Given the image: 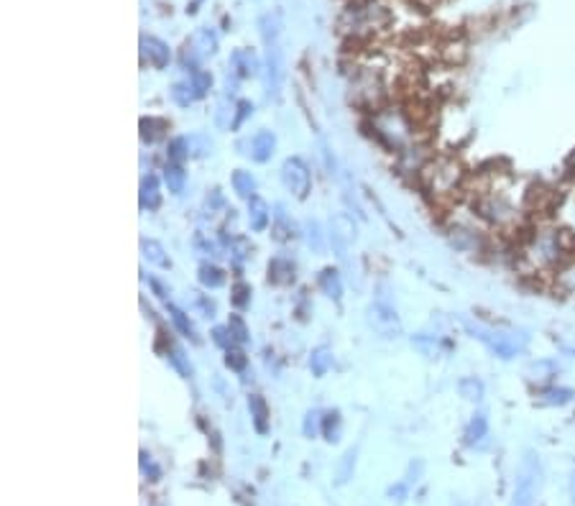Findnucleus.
Here are the masks:
<instances>
[{"mask_svg":"<svg viewBox=\"0 0 575 506\" xmlns=\"http://www.w3.org/2000/svg\"><path fill=\"white\" fill-rule=\"evenodd\" d=\"M251 159L259 164L268 162L271 157H274V151H276V136L271 133V131H259L253 139H251Z\"/></svg>","mask_w":575,"mask_h":506,"instance_id":"dca6fc26","label":"nucleus"},{"mask_svg":"<svg viewBox=\"0 0 575 506\" xmlns=\"http://www.w3.org/2000/svg\"><path fill=\"white\" fill-rule=\"evenodd\" d=\"M355 233H358V228H355V221L350 218L348 213L332 215V221H330V238H332V245H335V251H338V256L343 261L348 259L350 245L355 244Z\"/></svg>","mask_w":575,"mask_h":506,"instance_id":"9d476101","label":"nucleus"},{"mask_svg":"<svg viewBox=\"0 0 575 506\" xmlns=\"http://www.w3.org/2000/svg\"><path fill=\"white\" fill-rule=\"evenodd\" d=\"M555 284H557L565 294H575V253L555 271Z\"/></svg>","mask_w":575,"mask_h":506,"instance_id":"c756f323","label":"nucleus"},{"mask_svg":"<svg viewBox=\"0 0 575 506\" xmlns=\"http://www.w3.org/2000/svg\"><path fill=\"white\" fill-rule=\"evenodd\" d=\"M268 279L274 284H291L294 282V263L289 259H274L268 263Z\"/></svg>","mask_w":575,"mask_h":506,"instance_id":"393cba45","label":"nucleus"},{"mask_svg":"<svg viewBox=\"0 0 575 506\" xmlns=\"http://www.w3.org/2000/svg\"><path fill=\"white\" fill-rule=\"evenodd\" d=\"M166 159H169V164H182L185 159H189V151H187V136L185 139H174V141H169Z\"/></svg>","mask_w":575,"mask_h":506,"instance_id":"ea45409f","label":"nucleus"},{"mask_svg":"<svg viewBox=\"0 0 575 506\" xmlns=\"http://www.w3.org/2000/svg\"><path fill=\"white\" fill-rule=\"evenodd\" d=\"M169 95H172V100L177 102V105H182V108H189L192 102L200 98L197 90L192 87V82H177V84H172Z\"/></svg>","mask_w":575,"mask_h":506,"instance_id":"2f4dec72","label":"nucleus"},{"mask_svg":"<svg viewBox=\"0 0 575 506\" xmlns=\"http://www.w3.org/2000/svg\"><path fill=\"white\" fill-rule=\"evenodd\" d=\"M568 494H571V502L575 504V470L571 473V481H568Z\"/></svg>","mask_w":575,"mask_h":506,"instance_id":"864d4df0","label":"nucleus"},{"mask_svg":"<svg viewBox=\"0 0 575 506\" xmlns=\"http://www.w3.org/2000/svg\"><path fill=\"white\" fill-rule=\"evenodd\" d=\"M366 323L369 327L379 335V338H387V341H394L402 335V320L396 315V309L389 307L384 302H373L366 309Z\"/></svg>","mask_w":575,"mask_h":506,"instance_id":"0eeeda50","label":"nucleus"},{"mask_svg":"<svg viewBox=\"0 0 575 506\" xmlns=\"http://www.w3.org/2000/svg\"><path fill=\"white\" fill-rule=\"evenodd\" d=\"M307 244L315 251H323V245H325V236H323V228H320L317 221H309L307 223Z\"/></svg>","mask_w":575,"mask_h":506,"instance_id":"a18cd8bd","label":"nucleus"},{"mask_svg":"<svg viewBox=\"0 0 575 506\" xmlns=\"http://www.w3.org/2000/svg\"><path fill=\"white\" fill-rule=\"evenodd\" d=\"M458 394H460L466 402H481L483 394H486V386H483V382H481L478 376H466V379L458 382Z\"/></svg>","mask_w":575,"mask_h":506,"instance_id":"5701e85b","label":"nucleus"},{"mask_svg":"<svg viewBox=\"0 0 575 506\" xmlns=\"http://www.w3.org/2000/svg\"><path fill=\"white\" fill-rule=\"evenodd\" d=\"M212 343L215 345H220V348H230V345L236 343V341H233V335H230V330H228V325L226 327H212Z\"/></svg>","mask_w":575,"mask_h":506,"instance_id":"de8ad7c7","label":"nucleus"},{"mask_svg":"<svg viewBox=\"0 0 575 506\" xmlns=\"http://www.w3.org/2000/svg\"><path fill=\"white\" fill-rule=\"evenodd\" d=\"M233 121H236V105L228 100L218 102V110H215V123H218V128H233Z\"/></svg>","mask_w":575,"mask_h":506,"instance_id":"c9c22d12","label":"nucleus"},{"mask_svg":"<svg viewBox=\"0 0 575 506\" xmlns=\"http://www.w3.org/2000/svg\"><path fill=\"white\" fill-rule=\"evenodd\" d=\"M148 284H151V289L156 292V297H159V300H166V297H169V286H164L159 279H148Z\"/></svg>","mask_w":575,"mask_h":506,"instance_id":"3c124183","label":"nucleus"},{"mask_svg":"<svg viewBox=\"0 0 575 506\" xmlns=\"http://www.w3.org/2000/svg\"><path fill=\"white\" fill-rule=\"evenodd\" d=\"M489 438V417L483 412H475L471 417V422L466 425V432H463V440L468 447H478L481 443H486Z\"/></svg>","mask_w":575,"mask_h":506,"instance_id":"f3484780","label":"nucleus"},{"mask_svg":"<svg viewBox=\"0 0 575 506\" xmlns=\"http://www.w3.org/2000/svg\"><path fill=\"white\" fill-rule=\"evenodd\" d=\"M187 46L200 57V60H205V57H212L215 52H218V34L212 31V28H197L195 31V36L187 41Z\"/></svg>","mask_w":575,"mask_h":506,"instance_id":"2eb2a0df","label":"nucleus"},{"mask_svg":"<svg viewBox=\"0 0 575 506\" xmlns=\"http://www.w3.org/2000/svg\"><path fill=\"white\" fill-rule=\"evenodd\" d=\"M282 184L287 187L297 200H305L309 187H312V177H309L307 164L302 162V159H297V157H294V159H287V162L282 164Z\"/></svg>","mask_w":575,"mask_h":506,"instance_id":"1a4fd4ad","label":"nucleus"},{"mask_svg":"<svg viewBox=\"0 0 575 506\" xmlns=\"http://www.w3.org/2000/svg\"><path fill=\"white\" fill-rule=\"evenodd\" d=\"M226 365L228 368H233V371H244L248 365V358L244 350H238V348H228L226 350Z\"/></svg>","mask_w":575,"mask_h":506,"instance_id":"c03bdc74","label":"nucleus"},{"mask_svg":"<svg viewBox=\"0 0 575 506\" xmlns=\"http://www.w3.org/2000/svg\"><path fill=\"white\" fill-rule=\"evenodd\" d=\"M381 98H384V84L379 80V75H373V72H361L355 82L350 84V102H355V105L379 108Z\"/></svg>","mask_w":575,"mask_h":506,"instance_id":"6e6552de","label":"nucleus"},{"mask_svg":"<svg viewBox=\"0 0 575 506\" xmlns=\"http://www.w3.org/2000/svg\"><path fill=\"white\" fill-rule=\"evenodd\" d=\"M169 364L180 371V376H185V379L192 376V364H189V358H187V353L182 348H177V345L169 348Z\"/></svg>","mask_w":575,"mask_h":506,"instance_id":"f704fd0d","label":"nucleus"},{"mask_svg":"<svg viewBox=\"0 0 575 506\" xmlns=\"http://www.w3.org/2000/svg\"><path fill=\"white\" fill-rule=\"evenodd\" d=\"M557 371H560V365L555 364V361H550V358H539V361H532V364L527 365V379H530V382H537L539 386L553 384Z\"/></svg>","mask_w":575,"mask_h":506,"instance_id":"a211bd4d","label":"nucleus"},{"mask_svg":"<svg viewBox=\"0 0 575 506\" xmlns=\"http://www.w3.org/2000/svg\"><path fill=\"white\" fill-rule=\"evenodd\" d=\"M141 468H144V473H148V476H151L154 481H156V478L162 476V470L156 468V463H154V461H151V458H148L146 453H144V455H141Z\"/></svg>","mask_w":575,"mask_h":506,"instance_id":"8fccbe9b","label":"nucleus"},{"mask_svg":"<svg viewBox=\"0 0 575 506\" xmlns=\"http://www.w3.org/2000/svg\"><path fill=\"white\" fill-rule=\"evenodd\" d=\"M164 184L169 187L172 195H182V192H185L187 172L182 169V164H166Z\"/></svg>","mask_w":575,"mask_h":506,"instance_id":"a878e982","label":"nucleus"},{"mask_svg":"<svg viewBox=\"0 0 575 506\" xmlns=\"http://www.w3.org/2000/svg\"><path fill=\"white\" fill-rule=\"evenodd\" d=\"M141 54H144V60L148 61L151 67H156V69H164V67H169V61H172V49H169V44L156 39V36H144V39H141Z\"/></svg>","mask_w":575,"mask_h":506,"instance_id":"4468645a","label":"nucleus"},{"mask_svg":"<svg viewBox=\"0 0 575 506\" xmlns=\"http://www.w3.org/2000/svg\"><path fill=\"white\" fill-rule=\"evenodd\" d=\"M189 82H192V87L197 90V95L203 98L207 90L212 87V75L205 72V69H197V72H192V75H189Z\"/></svg>","mask_w":575,"mask_h":506,"instance_id":"37998d69","label":"nucleus"},{"mask_svg":"<svg viewBox=\"0 0 575 506\" xmlns=\"http://www.w3.org/2000/svg\"><path fill=\"white\" fill-rule=\"evenodd\" d=\"M353 463H355V453L350 450L348 455L343 458V466H340V484H346L350 478V470H353Z\"/></svg>","mask_w":575,"mask_h":506,"instance_id":"09e8293b","label":"nucleus"},{"mask_svg":"<svg viewBox=\"0 0 575 506\" xmlns=\"http://www.w3.org/2000/svg\"><path fill=\"white\" fill-rule=\"evenodd\" d=\"M302 430H305L307 438H317L323 432V414L317 409H309L307 414H305V427Z\"/></svg>","mask_w":575,"mask_h":506,"instance_id":"a19ab883","label":"nucleus"},{"mask_svg":"<svg viewBox=\"0 0 575 506\" xmlns=\"http://www.w3.org/2000/svg\"><path fill=\"white\" fill-rule=\"evenodd\" d=\"M553 218L563 230H568L571 236H575V189H568V192L557 195L553 207Z\"/></svg>","mask_w":575,"mask_h":506,"instance_id":"9b49d317","label":"nucleus"},{"mask_svg":"<svg viewBox=\"0 0 575 506\" xmlns=\"http://www.w3.org/2000/svg\"><path fill=\"white\" fill-rule=\"evenodd\" d=\"M389 11L379 3V0H350L348 8H343L338 26L343 34H348L353 39L361 36H371L381 28L389 26Z\"/></svg>","mask_w":575,"mask_h":506,"instance_id":"f03ea898","label":"nucleus"},{"mask_svg":"<svg viewBox=\"0 0 575 506\" xmlns=\"http://www.w3.org/2000/svg\"><path fill=\"white\" fill-rule=\"evenodd\" d=\"M268 218H271V213H268L267 200H261L259 195H253L248 200V225H251V230H256V233L267 230Z\"/></svg>","mask_w":575,"mask_h":506,"instance_id":"6ab92c4d","label":"nucleus"},{"mask_svg":"<svg viewBox=\"0 0 575 506\" xmlns=\"http://www.w3.org/2000/svg\"><path fill=\"white\" fill-rule=\"evenodd\" d=\"M197 279H200V284L207 286V289H218V286L226 284V271L218 269L215 263H203V266L197 269Z\"/></svg>","mask_w":575,"mask_h":506,"instance_id":"7c9ffc66","label":"nucleus"},{"mask_svg":"<svg viewBox=\"0 0 575 506\" xmlns=\"http://www.w3.org/2000/svg\"><path fill=\"white\" fill-rule=\"evenodd\" d=\"M166 309H169V315H172V323H174V327H177V330H180L185 338L197 341V335H195V327H192V323H189V317H187L185 312H182L180 307H174V304H169Z\"/></svg>","mask_w":575,"mask_h":506,"instance_id":"72a5a7b5","label":"nucleus"},{"mask_svg":"<svg viewBox=\"0 0 575 506\" xmlns=\"http://www.w3.org/2000/svg\"><path fill=\"white\" fill-rule=\"evenodd\" d=\"M187 151H189V159H203L212 151V141L205 133H192L187 136Z\"/></svg>","mask_w":575,"mask_h":506,"instance_id":"473e14b6","label":"nucleus"},{"mask_svg":"<svg viewBox=\"0 0 575 506\" xmlns=\"http://www.w3.org/2000/svg\"><path fill=\"white\" fill-rule=\"evenodd\" d=\"M230 300H233V304H236L238 309H246L248 304H251V286H248L246 282H236L233 284Z\"/></svg>","mask_w":575,"mask_h":506,"instance_id":"79ce46f5","label":"nucleus"},{"mask_svg":"<svg viewBox=\"0 0 575 506\" xmlns=\"http://www.w3.org/2000/svg\"><path fill=\"white\" fill-rule=\"evenodd\" d=\"M259 69H261V61H259L253 49H236V52L230 54V72H233L236 77H241V80L256 77Z\"/></svg>","mask_w":575,"mask_h":506,"instance_id":"ddd939ff","label":"nucleus"},{"mask_svg":"<svg viewBox=\"0 0 575 506\" xmlns=\"http://www.w3.org/2000/svg\"><path fill=\"white\" fill-rule=\"evenodd\" d=\"M466 327H468L471 338L481 341L501 361H512L516 356H522L530 345V338L524 333H516V330H499V327L478 323H468Z\"/></svg>","mask_w":575,"mask_h":506,"instance_id":"39448f33","label":"nucleus"},{"mask_svg":"<svg viewBox=\"0 0 575 506\" xmlns=\"http://www.w3.org/2000/svg\"><path fill=\"white\" fill-rule=\"evenodd\" d=\"M411 345H417L422 350V356H427V358L440 356V341L435 335H417V338H411Z\"/></svg>","mask_w":575,"mask_h":506,"instance_id":"58836bf2","label":"nucleus"},{"mask_svg":"<svg viewBox=\"0 0 575 506\" xmlns=\"http://www.w3.org/2000/svg\"><path fill=\"white\" fill-rule=\"evenodd\" d=\"M323 435L328 443H338L340 440V414L338 412H330L323 417Z\"/></svg>","mask_w":575,"mask_h":506,"instance_id":"4c0bfd02","label":"nucleus"},{"mask_svg":"<svg viewBox=\"0 0 575 506\" xmlns=\"http://www.w3.org/2000/svg\"><path fill=\"white\" fill-rule=\"evenodd\" d=\"M166 131H169V123L164 118H141V139L146 143H156L159 139H164Z\"/></svg>","mask_w":575,"mask_h":506,"instance_id":"cd10ccee","label":"nucleus"},{"mask_svg":"<svg viewBox=\"0 0 575 506\" xmlns=\"http://www.w3.org/2000/svg\"><path fill=\"white\" fill-rule=\"evenodd\" d=\"M251 116H253V102L251 100L236 102V121H233V128H241Z\"/></svg>","mask_w":575,"mask_h":506,"instance_id":"49530a36","label":"nucleus"},{"mask_svg":"<svg viewBox=\"0 0 575 506\" xmlns=\"http://www.w3.org/2000/svg\"><path fill=\"white\" fill-rule=\"evenodd\" d=\"M248 412H251V417H253V427H256V432L259 435H267L268 432V406L264 402V397H259V394H251L248 397Z\"/></svg>","mask_w":575,"mask_h":506,"instance_id":"412c9836","label":"nucleus"},{"mask_svg":"<svg viewBox=\"0 0 575 506\" xmlns=\"http://www.w3.org/2000/svg\"><path fill=\"white\" fill-rule=\"evenodd\" d=\"M573 238L555 223H537L519 244V261L527 274H553L573 256Z\"/></svg>","mask_w":575,"mask_h":506,"instance_id":"f257e3e1","label":"nucleus"},{"mask_svg":"<svg viewBox=\"0 0 575 506\" xmlns=\"http://www.w3.org/2000/svg\"><path fill=\"white\" fill-rule=\"evenodd\" d=\"M330 368H332V350L330 348H315L312 350V356H309V371H312V376H325Z\"/></svg>","mask_w":575,"mask_h":506,"instance_id":"b1692460","label":"nucleus"},{"mask_svg":"<svg viewBox=\"0 0 575 506\" xmlns=\"http://www.w3.org/2000/svg\"><path fill=\"white\" fill-rule=\"evenodd\" d=\"M317 284H320V289L328 294L332 302H340V297H343V279H340V274H338L332 266H328V269H323V271H320Z\"/></svg>","mask_w":575,"mask_h":506,"instance_id":"aec40b11","label":"nucleus"},{"mask_svg":"<svg viewBox=\"0 0 575 506\" xmlns=\"http://www.w3.org/2000/svg\"><path fill=\"white\" fill-rule=\"evenodd\" d=\"M141 251H144V259L151 263V266H159V269H169V266H172L164 245L159 244V241H141Z\"/></svg>","mask_w":575,"mask_h":506,"instance_id":"c85d7f7f","label":"nucleus"},{"mask_svg":"<svg viewBox=\"0 0 575 506\" xmlns=\"http://www.w3.org/2000/svg\"><path fill=\"white\" fill-rule=\"evenodd\" d=\"M422 180H425L427 192L435 195L437 200H452L458 192H463L468 177H466V169L458 159L440 157L422 169Z\"/></svg>","mask_w":575,"mask_h":506,"instance_id":"20e7f679","label":"nucleus"},{"mask_svg":"<svg viewBox=\"0 0 575 506\" xmlns=\"http://www.w3.org/2000/svg\"><path fill=\"white\" fill-rule=\"evenodd\" d=\"M259 31L267 46V95L268 100L279 98V87H282V77H284V52H282V16L274 13H264L259 19Z\"/></svg>","mask_w":575,"mask_h":506,"instance_id":"7ed1b4c3","label":"nucleus"},{"mask_svg":"<svg viewBox=\"0 0 575 506\" xmlns=\"http://www.w3.org/2000/svg\"><path fill=\"white\" fill-rule=\"evenodd\" d=\"M139 200L144 210H156L162 205V192H159V177L148 174L141 182V192H139Z\"/></svg>","mask_w":575,"mask_h":506,"instance_id":"4be33fe9","label":"nucleus"},{"mask_svg":"<svg viewBox=\"0 0 575 506\" xmlns=\"http://www.w3.org/2000/svg\"><path fill=\"white\" fill-rule=\"evenodd\" d=\"M230 182H233V189H236L238 197H246V200L253 197V192H256V180H253L251 172H246V169H236L233 177H230Z\"/></svg>","mask_w":575,"mask_h":506,"instance_id":"bb28decb","label":"nucleus"},{"mask_svg":"<svg viewBox=\"0 0 575 506\" xmlns=\"http://www.w3.org/2000/svg\"><path fill=\"white\" fill-rule=\"evenodd\" d=\"M575 399V389L565 384H545L537 389V405L539 406H568Z\"/></svg>","mask_w":575,"mask_h":506,"instance_id":"f8f14e48","label":"nucleus"},{"mask_svg":"<svg viewBox=\"0 0 575 506\" xmlns=\"http://www.w3.org/2000/svg\"><path fill=\"white\" fill-rule=\"evenodd\" d=\"M542 484V463L534 450H527L522 463L516 468V481H514L512 506H534L537 494Z\"/></svg>","mask_w":575,"mask_h":506,"instance_id":"423d86ee","label":"nucleus"},{"mask_svg":"<svg viewBox=\"0 0 575 506\" xmlns=\"http://www.w3.org/2000/svg\"><path fill=\"white\" fill-rule=\"evenodd\" d=\"M228 330H230V335H233V341H236V343H248V341H251L248 325L241 315H230V320H228Z\"/></svg>","mask_w":575,"mask_h":506,"instance_id":"e433bc0d","label":"nucleus"},{"mask_svg":"<svg viewBox=\"0 0 575 506\" xmlns=\"http://www.w3.org/2000/svg\"><path fill=\"white\" fill-rule=\"evenodd\" d=\"M223 205V197H220V189H212L210 195H207V207H210V213L215 210V207H220Z\"/></svg>","mask_w":575,"mask_h":506,"instance_id":"603ef678","label":"nucleus"}]
</instances>
